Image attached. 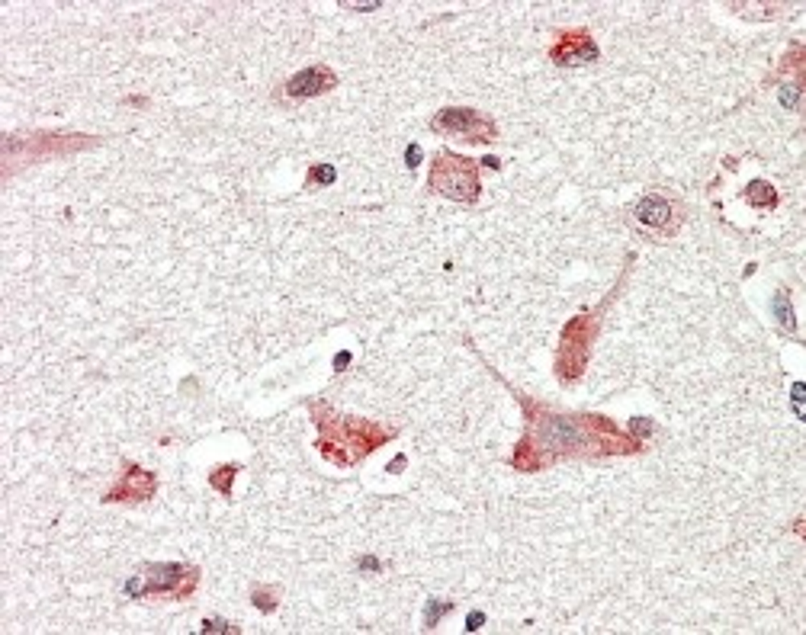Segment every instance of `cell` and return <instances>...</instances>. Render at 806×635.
Instances as JSON below:
<instances>
[{
    "label": "cell",
    "instance_id": "1",
    "mask_svg": "<svg viewBox=\"0 0 806 635\" xmlns=\"http://www.w3.org/2000/svg\"><path fill=\"white\" fill-rule=\"evenodd\" d=\"M521 404L527 408V421H530L524 439L517 443L511 456V466L521 472H536L565 456H623V452L643 449L636 437L617 430V424H610L607 417L559 414L524 395H521Z\"/></svg>",
    "mask_w": 806,
    "mask_h": 635
},
{
    "label": "cell",
    "instance_id": "2",
    "mask_svg": "<svg viewBox=\"0 0 806 635\" xmlns=\"http://www.w3.org/2000/svg\"><path fill=\"white\" fill-rule=\"evenodd\" d=\"M315 424H319V452L334 466H356L373 449H379L385 439L395 437V430L379 427L373 421H356V417H341L328 404H312Z\"/></svg>",
    "mask_w": 806,
    "mask_h": 635
},
{
    "label": "cell",
    "instance_id": "3",
    "mask_svg": "<svg viewBox=\"0 0 806 635\" xmlns=\"http://www.w3.org/2000/svg\"><path fill=\"white\" fill-rule=\"evenodd\" d=\"M199 584V568L193 565H180V561H161V565H145L141 574L125 581V594L129 597H190Z\"/></svg>",
    "mask_w": 806,
    "mask_h": 635
},
{
    "label": "cell",
    "instance_id": "4",
    "mask_svg": "<svg viewBox=\"0 0 806 635\" xmlns=\"http://www.w3.org/2000/svg\"><path fill=\"white\" fill-rule=\"evenodd\" d=\"M427 187L431 193H441V196L453 199V202H476L478 199V160L463 158V154H453V151H441L431 164V174H427Z\"/></svg>",
    "mask_w": 806,
    "mask_h": 635
},
{
    "label": "cell",
    "instance_id": "5",
    "mask_svg": "<svg viewBox=\"0 0 806 635\" xmlns=\"http://www.w3.org/2000/svg\"><path fill=\"white\" fill-rule=\"evenodd\" d=\"M594 331H598V318L594 315H578V318H572V321L565 324L563 344H559V356H556L559 382H575V379L585 373Z\"/></svg>",
    "mask_w": 806,
    "mask_h": 635
},
{
    "label": "cell",
    "instance_id": "6",
    "mask_svg": "<svg viewBox=\"0 0 806 635\" xmlns=\"http://www.w3.org/2000/svg\"><path fill=\"white\" fill-rule=\"evenodd\" d=\"M431 129L437 135H453L463 141H476V145H492L498 141V125L492 116L469 106H447L431 119Z\"/></svg>",
    "mask_w": 806,
    "mask_h": 635
},
{
    "label": "cell",
    "instance_id": "7",
    "mask_svg": "<svg viewBox=\"0 0 806 635\" xmlns=\"http://www.w3.org/2000/svg\"><path fill=\"white\" fill-rule=\"evenodd\" d=\"M629 215H633L636 228H643L649 234H658V238H672L681 228V206H678L675 199L662 196V193L639 196Z\"/></svg>",
    "mask_w": 806,
    "mask_h": 635
},
{
    "label": "cell",
    "instance_id": "8",
    "mask_svg": "<svg viewBox=\"0 0 806 635\" xmlns=\"http://www.w3.org/2000/svg\"><path fill=\"white\" fill-rule=\"evenodd\" d=\"M601 58L598 42L591 39L588 29H565L556 36V42L550 45V61L563 67H575V65H591Z\"/></svg>",
    "mask_w": 806,
    "mask_h": 635
},
{
    "label": "cell",
    "instance_id": "9",
    "mask_svg": "<svg viewBox=\"0 0 806 635\" xmlns=\"http://www.w3.org/2000/svg\"><path fill=\"white\" fill-rule=\"evenodd\" d=\"M125 472H122V478L116 481L110 491H106L103 501H132V504H139V501H148V497H154V491H158V478L151 475V472H145L141 466H135V462H125Z\"/></svg>",
    "mask_w": 806,
    "mask_h": 635
},
{
    "label": "cell",
    "instance_id": "10",
    "mask_svg": "<svg viewBox=\"0 0 806 635\" xmlns=\"http://www.w3.org/2000/svg\"><path fill=\"white\" fill-rule=\"evenodd\" d=\"M338 87V74L331 71L328 65H309L302 67L299 74H292L283 87V94L290 100H312V96H321Z\"/></svg>",
    "mask_w": 806,
    "mask_h": 635
},
{
    "label": "cell",
    "instance_id": "11",
    "mask_svg": "<svg viewBox=\"0 0 806 635\" xmlns=\"http://www.w3.org/2000/svg\"><path fill=\"white\" fill-rule=\"evenodd\" d=\"M745 199H749L755 209H774L778 206V189L765 183V180H752L745 187Z\"/></svg>",
    "mask_w": 806,
    "mask_h": 635
},
{
    "label": "cell",
    "instance_id": "12",
    "mask_svg": "<svg viewBox=\"0 0 806 635\" xmlns=\"http://www.w3.org/2000/svg\"><path fill=\"white\" fill-rule=\"evenodd\" d=\"M774 318H778V324L784 327L787 334L797 331V318H794V309H790L787 292H778V295H774Z\"/></svg>",
    "mask_w": 806,
    "mask_h": 635
},
{
    "label": "cell",
    "instance_id": "13",
    "mask_svg": "<svg viewBox=\"0 0 806 635\" xmlns=\"http://www.w3.org/2000/svg\"><path fill=\"white\" fill-rule=\"evenodd\" d=\"M234 475H238V466H219L216 472L209 475V485L216 488L219 495L232 497V481H234Z\"/></svg>",
    "mask_w": 806,
    "mask_h": 635
},
{
    "label": "cell",
    "instance_id": "14",
    "mask_svg": "<svg viewBox=\"0 0 806 635\" xmlns=\"http://www.w3.org/2000/svg\"><path fill=\"white\" fill-rule=\"evenodd\" d=\"M453 610L450 600H427V610H424V629H434L441 623V616H447Z\"/></svg>",
    "mask_w": 806,
    "mask_h": 635
},
{
    "label": "cell",
    "instance_id": "15",
    "mask_svg": "<svg viewBox=\"0 0 806 635\" xmlns=\"http://www.w3.org/2000/svg\"><path fill=\"white\" fill-rule=\"evenodd\" d=\"M334 180H338V170L331 167V164H315V167L309 170V180H305V183H309V187H315V183H319V187H328Z\"/></svg>",
    "mask_w": 806,
    "mask_h": 635
},
{
    "label": "cell",
    "instance_id": "16",
    "mask_svg": "<svg viewBox=\"0 0 806 635\" xmlns=\"http://www.w3.org/2000/svg\"><path fill=\"white\" fill-rule=\"evenodd\" d=\"M254 597V607L257 610H263V613H273L276 610V600H273V590H267V587H257L251 594Z\"/></svg>",
    "mask_w": 806,
    "mask_h": 635
},
{
    "label": "cell",
    "instance_id": "17",
    "mask_svg": "<svg viewBox=\"0 0 806 635\" xmlns=\"http://www.w3.org/2000/svg\"><path fill=\"white\" fill-rule=\"evenodd\" d=\"M649 433H652V421H649V417H633V421H629V437H636L639 443H643Z\"/></svg>",
    "mask_w": 806,
    "mask_h": 635
},
{
    "label": "cell",
    "instance_id": "18",
    "mask_svg": "<svg viewBox=\"0 0 806 635\" xmlns=\"http://www.w3.org/2000/svg\"><path fill=\"white\" fill-rule=\"evenodd\" d=\"M797 96H800V87H780V103L787 110H797Z\"/></svg>",
    "mask_w": 806,
    "mask_h": 635
},
{
    "label": "cell",
    "instance_id": "19",
    "mask_svg": "<svg viewBox=\"0 0 806 635\" xmlns=\"http://www.w3.org/2000/svg\"><path fill=\"white\" fill-rule=\"evenodd\" d=\"M203 632H238V629L222 623V619H203Z\"/></svg>",
    "mask_w": 806,
    "mask_h": 635
},
{
    "label": "cell",
    "instance_id": "20",
    "mask_svg": "<svg viewBox=\"0 0 806 635\" xmlns=\"http://www.w3.org/2000/svg\"><path fill=\"white\" fill-rule=\"evenodd\" d=\"M405 160H408V170L418 167V160H421V148L418 145H408V151H405Z\"/></svg>",
    "mask_w": 806,
    "mask_h": 635
},
{
    "label": "cell",
    "instance_id": "21",
    "mask_svg": "<svg viewBox=\"0 0 806 635\" xmlns=\"http://www.w3.org/2000/svg\"><path fill=\"white\" fill-rule=\"evenodd\" d=\"M482 623H485V613H472V616L466 619V629L469 632H476V629H482Z\"/></svg>",
    "mask_w": 806,
    "mask_h": 635
},
{
    "label": "cell",
    "instance_id": "22",
    "mask_svg": "<svg viewBox=\"0 0 806 635\" xmlns=\"http://www.w3.org/2000/svg\"><path fill=\"white\" fill-rule=\"evenodd\" d=\"M356 565H360L363 571H379V561H376V559H366V555H363L360 561H356Z\"/></svg>",
    "mask_w": 806,
    "mask_h": 635
},
{
    "label": "cell",
    "instance_id": "23",
    "mask_svg": "<svg viewBox=\"0 0 806 635\" xmlns=\"http://www.w3.org/2000/svg\"><path fill=\"white\" fill-rule=\"evenodd\" d=\"M347 363H350V353H338V356H334V369H344Z\"/></svg>",
    "mask_w": 806,
    "mask_h": 635
},
{
    "label": "cell",
    "instance_id": "24",
    "mask_svg": "<svg viewBox=\"0 0 806 635\" xmlns=\"http://www.w3.org/2000/svg\"><path fill=\"white\" fill-rule=\"evenodd\" d=\"M800 398H803V385H800V382H797V385H794V404H797V402H800Z\"/></svg>",
    "mask_w": 806,
    "mask_h": 635
},
{
    "label": "cell",
    "instance_id": "25",
    "mask_svg": "<svg viewBox=\"0 0 806 635\" xmlns=\"http://www.w3.org/2000/svg\"><path fill=\"white\" fill-rule=\"evenodd\" d=\"M402 466H405V456H399V459L392 462V466H389V472H395V468H402Z\"/></svg>",
    "mask_w": 806,
    "mask_h": 635
},
{
    "label": "cell",
    "instance_id": "26",
    "mask_svg": "<svg viewBox=\"0 0 806 635\" xmlns=\"http://www.w3.org/2000/svg\"><path fill=\"white\" fill-rule=\"evenodd\" d=\"M482 164H485V167H492V170H498V158H485Z\"/></svg>",
    "mask_w": 806,
    "mask_h": 635
}]
</instances>
